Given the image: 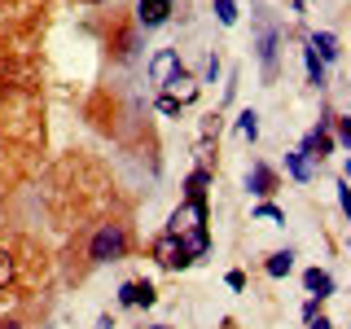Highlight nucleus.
<instances>
[{"instance_id": "obj_1", "label": "nucleus", "mask_w": 351, "mask_h": 329, "mask_svg": "<svg viewBox=\"0 0 351 329\" xmlns=\"http://www.w3.org/2000/svg\"><path fill=\"white\" fill-rule=\"evenodd\" d=\"M167 237L180 241V246L189 250V259H197V255L206 250V206H202V202H184L180 211H171Z\"/></svg>"}, {"instance_id": "obj_2", "label": "nucleus", "mask_w": 351, "mask_h": 329, "mask_svg": "<svg viewBox=\"0 0 351 329\" xmlns=\"http://www.w3.org/2000/svg\"><path fill=\"white\" fill-rule=\"evenodd\" d=\"M123 250H128V233L119 224H106L101 233L93 237V250H88V255H93L97 263H106V259H119Z\"/></svg>"}, {"instance_id": "obj_3", "label": "nucleus", "mask_w": 351, "mask_h": 329, "mask_svg": "<svg viewBox=\"0 0 351 329\" xmlns=\"http://www.w3.org/2000/svg\"><path fill=\"white\" fill-rule=\"evenodd\" d=\"M154 259H158L162 268H184V263H193V259H189V250H184L176 237H167V233L154 241Z\"/></svg>"}, {"instance_id": "obj_4", "label": "nucleus", "mask_w": 351, "mask_h": 329, "mask_svg": "<svg viewBox=\"0 0 351 329\" xmlns=\"http://www.w3.org/2000/svg\"><path fill=\"white\" fill-rule=\"evenodd\" d=\"M167 97H171V101H180V106H189L193 97H197V80H193L189 71H184V66L167 80Z\"/></svg>"}, {"instance_id": "obj_5", "label": "nucleus", "mask_w": 351, "mask_h": 329, "mask_svg": "<svg viewBox=\"0 0 351 329\" xmlns=\"http://www.w3.org/2000/svg\"><path fill=\"white\" fill-rule=\"evenodd\" d=\"M176 71H180V58H176V49H162L158 58L149 62V80H154V84H167Z\"/></svg>"}, {"instance_id": "obj_6", "label": "nucleus", "mask_w": 351, "mask_h": 329, "mask_svg": "<svg viewBox=\"0 0 351 329\" xmlns=\"http://www.w3.org/2000/svg\"><path fill=\"white\" fill-rule=\"evenodd\" d=\"M119 299H123V307H149L154 303V285L149 281H128Z\"/></svg>"}, {"instance_id": "obj_7", "label": "nucleus", "mask_w": 351, "mask_h": 329, "mask_svg": "<svg viewBox=\"0 0 351 329\" xmlns=\"http://www.w3.org/2000/svg\"><path fill=\"white\" fill-rule=\"evenodd\" d=\"M171 14V0H141V27H158V22H167Z\"/></svg>"}, {"instance_id": "obj_8", "label": "nucleus", "mask_w": 351, "mask_h": 329, "mask_svg": "<svg viewBox=\"0 0 351 329\" xmlns=\"http://www.w3.org/2000/svg\"><path fill=\"white\" fill-rule=\"evenodd\" d=\"M303 285H307V290L316 294V299H325V294L334 290V281H329V272H321V268H312V272H307V277H303Z\"/></svg>"}, {"instance_id": "obj_9", "label": "nucleus", "mask_w": 351, "mask_h": 329, "mask_svg": "<svg viewBox=\"0 0 351 329\" xmlns=\"http://www.w3.org/2000/svg\"><path fill=\"white\" fill-rule=\"evenodd\" d=\"M246 189L250 193H272V171L268 167H255V171L246 175Z\"/></svg>"}, {"instance_id": "obj_10", "label": "nucleus", "mask_w": 351, "mask_h": 329, "mask_svg": "<svg viewBox=\"0 0 351 329\" xmlns=\"http://www.w3.org/2000/svg\"><path fill=\"white\" fill-rule=\"evenodd\" d=\"M259 58H263V71H272V62H277V36H272L268 27H263V36H259Z\"/></svg>"}, {"instance_id": "obj_11", "label": "nucleus", "mask_w": 351, "mask_h": 329, "mask_svg": "<svg viewBox=\"0 0 351 329\" xmlns=\"http://www.w3.org/2000/svg\"><path fill=\"white\" fill-rule=\"evenodd\" d=\"M290 268H294V255H290V250H277V255L268 259V277H285Z\"/></svg>"}, {"instance_id": "obj_12", "label": "nucleus", "mask_w": 351, "mask_h": 329, "mask_svg": "<svg viewBox=\"0 0 351 329\" xmlns=\"http://www.w3.org/2000/svg\"><path fill=\"white\" fill-rule=\"evenodd\" d=\"M206 184H211V171H193L189 175V202H202V197H206Z\"/></svg>"}, {"instance_id": "obj_13", "label": "nucleus", "mask_w": 351, "mask_h": 329, "mask_svg": "<svg viewBox=\"0 0 351 329\" xmlns=\"http://www.w3.org/2000/svg\"><path fill=\"white\" fill-rule=\"evenodd\" d=\"M303 154H312V158H325V154H329V136H325V132H312V136H307V145H303Z\"/></svg>"}, {"instance_id": "obj_14", "label": "nucleus", "mask_w": 351, "mask_h": 329, "mask_svg": "<svg viewBox=\"0 0 351 329\" xmlns=\"http://www.w3.org/2000/svg\"><path fill=\"white\" fill-rule=\"evenodd\" d=\"M285 167H290L294 180H307V175H312V167H307V158H303V154H285Z\"/></svg>"}, {"instance_id": "obj_15", "label": "nucleus", "mask_w": 351, "mask_h": 329, "mask_svg": "<svg viewBox=\"0 0 351 329\" xmlns=\"http://www.w3.org/2000/svg\"><path fill=\"white\" fill-rule=\"evenodd\" d=\"M307 44H312V53H321V58H334V53H338V49H334V36H321V31H316Z\"/></svg>"}, {"instance_id": "obj_16", "label": "nucleus", "mask_w": 351, "mask_h": 329, "mask_svg": "<svg viewBox=\"0 0 351 329\" xmlns=\"http://www.w3.org/2000/svg\"><path fill=\"white\" fill-rule=\"evenodd\" d=\"M215 14H219L224 27H233V22H237V5H233V0H215Z\"/></svg>"}, {"instance_id": "obj_17", "label": "nucleus", "mask_w": 351, "mask_h": 329, "mask_svg": "<svg viewBox=\"0 0 351 329\" xmlns=\"http://www.w3.org/2000/svg\"><path fill=\"white\" fill-rule=\"evenodd\" d=\"M237 132H241V136H246V141H255V136H259V123H255V110H246V114H241V123H237Z\"/></svg>"}, {"instance_id": "obj_18", "label": "nucleus", "mask_w": 351, "mask_h": 329, "mask_svg": "<svg viewBox=\"0 0 351 329\" xmlns=\"http://www.w3.org/2000/svg\"><path fill=\"white\" fill-rule=\"evenodd\" d=\"M9 281H14V259H9L5 250H0V290H5Z\"/></svg>"}, {"instance_id": "obj_19", "label": "nucleus", "mask_w": 351, "mask_h": 329, "mask_svg": "<svg viewBox=\"0 0 351 329\" xmlns=\"http://www.w3.org/2000/svg\"><path fill=\"white\" fill-rule=\"evenodd\" d=\"M307 75H312V84H321V58L312 49H307Z\"/></svg>"}, {"instance_id": "obj_20", "label": "nucleus", "mask_w": 351, "mask_h": 329, "mask_svg": "<svg viewBox=\"0 0 351 329\" xmlns=\"http://www.w3.org/2000/svg\"><path fill=\"white\" fill-rule=\"evenodd\" d=\"M158 110H162V114H180V101H171V97H158Z\"/></svg>"}, {"instance_id": "obj_21", "label": "nucleus", "mask_w": 351, "mask_h": 329, "mask_svg": "<svg viewBox=\"0 0 351 329\" xmlns=\"http://www.w3.org/2000/svg\"><path fill=\"white\" fill-rule=\"evenodd\" d=\"M0 329H18V321H0Z\"/></svg>"}, {"instance_id": "obj_22", "label": "nucleus", "mask_w": 351, "mask_h": 329, "mask_svg": "<svg viewBox=\"0 0 351 329\" xmlns=\"http://www.w3.org/2000/svg\"><path fill=\"white\" fill-rule=\"evenodd\" d=\"M312 329H329V321H312Z\"/></svg>"}]
</instances>
